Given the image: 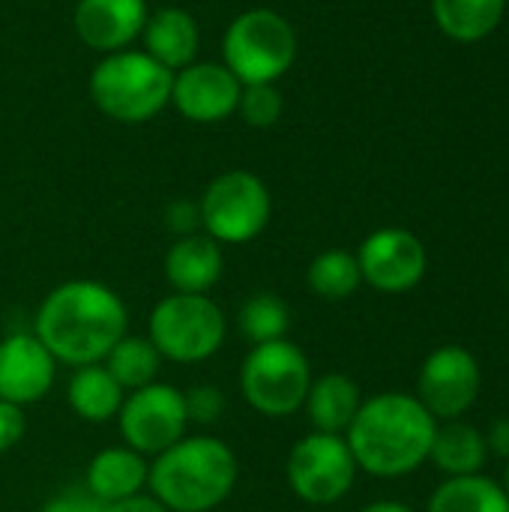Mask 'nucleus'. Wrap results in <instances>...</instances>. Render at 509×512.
<instances>
[{
	"instance_id": "nucleus-1",
	"label": "nucleus",
	"mask_w": 509,
	"mask_h": 512,
	"mask_svg": "<svg viewBox=\"0 0 509 512\" xmlns=\"http://www.w3.org/2000/svg\"><path fill=\"white\" fill-rule=\"evenodd\" d=\"M129 333V309L123 297L96 282L72 279L48 291L33 315V336L57 360V366L81 369L102 363L108 351Z\"/></svg>"
},
{
	"instance_id": "nucleus-2",
	"label": "nucleus",
	"mask_w": 509,
	"mask_h": 512,
	"mask_svg": "<svg viewBox=\"0 0 509 512\" xmlns=\"http://www.w3.org/2000/svg\"><path fill=\"white\" fill-rule=\"evenodd\" d=\"M438 420L411 393H378L363 399L345 441L363 474L399 480L429 462Z\"/></svg>"
},
{
	"instance_id": "nucleus-3",
	"label": "nucleus",
	"mask_w": 509,
	"mask_h": 512,
	"mask_svg": "<svg viewBox=\"0 0 509 512\" xmlns=\"http://www.w3.org/2000/svg\"><path fill=\"white\" fill-rule=\"evenodd\" d=\"M237 453L213 435H186L150 459L147 489L168 512L219 510L237 489Z\"/></svg>"
},
{
	"instance_id": "nucleus-4",
	"label": "nucleus",
	"mask_w": 509,
	"mask_h": 512,
	"mask_svg": "<svg viewBox=\"0 0 509 512\" xmlns=\"http://www.w3.org/2000/svg\"><path fill=\"white\" fill-rule=\"evenodd\" d=\"M174 72L147 51H114L90 72L93 105L117 123H147L171 102Z\"/></svg>"
},
{
	"instance_id": "nucleus-5",
	"label": "nucleus",
	"mask_w": 509,
	"mask_h": 512,
	"mask_svg": "<svg viewBox=\"0 0 509 512\" xmlns=\"http://www.w3.org/2000/svg\"><path fill=\"white\" fill-rule=\"evenodd\" d=\"M228 336V318L210 294H168L147 321V339L162 360L195 366L219 354Z\"/></svg>"
},
{
	"instance_id": "nucleus-6",
	"label": "nucleus",
	"mask_w": 509,
	"mask_h": 512,
	"mask_svg": "<svg viewBox=\"0 0 509 512\" xmlns=\"http://www.w3.org/2000/svg\"><path fill=\"white\" fill-rule=\"evenodd\" d=\"M312 378L315 375L306 351L291 339H279L249 348L240 363L237 384L252 411L270 420H285L303 411Z\"/></svg>"
},
{
	"instance_id": "nucleus-7",
	"label": "nucleus",
	"mask_w": 509,
	"mask_h": 512,
	"mask_svg": "<svg viewBox=\"0 0 509 512\" xmlns=\"http://www.w3.org/2000/svg\"><path fill=\"white\" fill-rule=\"evenodd\" d=\"M225 66L246 84H276L297 57V33L288 18L273 9L240 12L222 42Z\"/></svg>"
},
{
	"instance_id": "nucleus-8",
	"label": "nucleus",
	"mask_w": 509,
	"mask_h": 512,
	"mask_svg": "<svg viewBox=\"0 0 509 512\" xmlns=\"http://www.w3.org/2000/svg\"><path fill=\"white\" fill-rule=\"evenodd\" d=\"M201 228L219 246L252 243L264 234L273 213L267 183L252 171H225L204 189L198 201Z\"/></svg>"
},
{
	"instance_id": "nucleus-9",
	"label": "nucleus",
	"mask_w": 509,
	"mask_h": 512,
	"mask_svg": "<svg viewBox=\"0 0 509 512\" xmlns=\"http://www.w3.org/2000/svg\"><path fill=\"white\" fill-rule=\"evenodd\" d=\"M360 468L345 435L309 432L303 435L285 462V477L291 492L312 507H330L342 501L357 480Z\"/></svg>"
},
{
	"instance_id": "nucleus-10",
	"label": "nucleus",
	"mask_w": 509,
	"mask_h": 512,
	"mask_svg": "<svg viewBox=\"0 0 509 512\" xmlns=\"http://www.w3.org/2000/svg\"><path fill=\"white\" fill-rule=\"evenodd\" d=\"M117 432L123 444L144 459H156L189 435V417L183 390L153 381L141 390L126 393L117 414Z\"/></svg>"
},
{
	"instance_id": "nucleus-11",
	"label": "nucleus",
	"mask_w": 509,
	"mask_h": 512,
	"mask_svg": "<svg viewBox=\"0 0 509 512\" xmlns=\"http://www.w3.org/2000/svg\"><path fill=\"white\" fill-rule=\"evenodd\" d=\"M480 363L462 345H444L432 351L417 378V399L435 420H459L480 396Z\"/></svg>"
},
{
	"instance_id": "nucleus-12",
	"label": "nucleus",
	"mask_w": 509,
	"mask_h": 512,
	"mask_svg": "<svg viewBox=\"0 0 509 512\" xmlns=\"http://www.w3.org/2000/svg\"><path fill=\"white\" fill-rule=\"evenodd\" d=\"M357 264L369 288L381 294H405L423 282L429 255L417 234L405 228H378L360 243Z\"/></svg>"
},
{
	"instance_id": "nucleus-13",
	"label": "nucleus",
	"mask_w": 509,
	"mask_h": 512,
	"mask_svg": "<svg viewBox=\"0 0 509 512\" xmlns=\"http://www.w3.org/2000/svg\"><path fill=\"white\" fill-rule=\"evenodd\" d=\"M57 381V360L30 333L0 339V399L18 408L42 402Z\"/></svg>"
},
{
	"instance_id": "nucleus-14",
	"label": "nucleus",
	"mask_w": 509,
	"mask_h": 512,
	"mask_svg": "<svg viewBox=\"0 0 509 512\" xmlns=\"http://www.w3.org/2000/svg\"><path fill=\"white\" fill-rule=\"evenodd\" d=\"M240 90L225 63H189L171 81V102L192 123H219L237 111Z\"/></svg>"
},
{
	"instance_id": "nucleus-15",
	"label": "nucleus",
	"mask_w": 509,
	"mask_h": 512,
	"mask_svg": "<svg viewBox=\"0 0 509 512\" xmlns=\"http://www.w3.org/2000/svg\"><path fill=\"white\" fill-rule=\"evenodd\" d=\"M72 21L87 48L114 54L141 36L147 24V0H78Z\"/></svg>"
},
{
	"instance_id": "nucleus-16",
	"label": "nucleus",
	"mask_w": 509,
	"mask_h": 512,
	"mask_svg": "<svg viewBox=\"0 0 509 512\" xmlns=\"http://www.w3.org/2000/svg\"><path fill=\"white\" fill-rule=\"evenodd\" d=\"M225 270L222 246L207 234L177 237L165 252V282L174 294H210Z\"/></svg>"
},
{
	"instance_id": "nucleus-17",
	"label": "nucleus",
	"mask_w": 509,
	"mask_h": 512,
	"mask_svg": "<svg viewBox=\"0 0 509 512\" xmlns=\"http://www.w3.org/2000/svg\"><path fill=\"white\" fill-rule=\"evenodd\" d=\"M150 459L129 450L126 444L99 450L84 471V489L102 504H117L147 492Z\"/></svg>"
},
{
	"instance_id": "nucleus-18",
	"label": "nucleus",
	"mask_w": 509,
	"mask_h": 512,
	"mask_svg": "<svg viewBox=\"0 0 509 512\" xmlns=\"http://www.w3.org/2000/svg\"><path fill=\"white\" fill-rule=\"evenodd\" d=\"M360 405H363V393H360L357 381L342 372H327L321 378H312L303 411H306L312 432L345 435L348 426L354 423Z\"/></svg>"
},
{
	"instance_id": "nucleus-19",
	"label": "nucleus",
	"mask_w": 509,
	"mask_h": 512,
	"mask_svg": "<svg viewBox=\"0 0 509 512\" xmlns=\"http://www.w3.org/2000/svg\"><path fill=\"white\" fill-rule=\"evenodd\" d=\"M141 36H144V51L165 69L174 72V69L195 63L201 33H198V21L186 9L165 6V9L147 15Z\"/></svg>"
},
{
	"instance_id": "nucleus-20",
	"label": "nucleus",
	"mask_w": 509,
	"mask_h": 512,
	"mask_svg": "<svg viewBox=\"0 0 509 512\" xmlns=\"http://www.w3.org/2000/svg\"><path fill=\"white\" fill-rule=\"evenodd\" d=\"M126 390L111 378V372L102 363L72 369V378L66 384V405L72 414L84 423L102 426L117 420L123 408Z\"/></svg>"
},
{
	"instance_id": "nucleus-21",
	"label": "nucleus",
	"mask_w": 509,
	"mask_h": 512,
	"mask_svg": "<svg viewBox=\"0 0 509 512\" xmlns=\"http://www.w3.org/2000/svg\"><path fill=\"white\" fill-rule=\"evenodd\" d=\"M489 459L486 435L468 423L447 420L444 426L435 429V441L429 450V462H435L438 471L447 477H468L480 474Z\"/></svg>"
},
{
	"instance_id": "nucleus-22",
	"label": "nucleus",
	"mask_w": 509,
	"mask_h": 512,
	"mask_svg": "<svg viewBox=\"0 0 509 512\" xmlns=\"http://www.w3.org/2000/svg\"><path fill=\"white\" fill-rule=\"evenodd\" d=\"M507 0H432V15L441 33L456 42L486 39L504 18Z\"/></svg>"
},
{
	"instance_id": "nucleus-23",
	"label": "nucleus",
	"mask_w": 509,
	"mask_h": 512,
	"mask_svg": "<svg viewBox=\"0 0 509 512\" xmlns=\"http://www.w3.org/2000/svg\"><path fill=\"white\" fill-rule=\"evenodd\" d=\"M429 512H509V501L501 483L468 474L441 483L429 498Z\"/></svg>"
},
{
	"instance_id": "nucleus-24",
	"label": "nucleus",
	"mask_w": 509,
	"mask_h": 512,
	"mask_svg": "<svg viewBox=\"0 0 509 512\" xmlns=\"http://www.w3.org/2000/svg\"><path fill=\"white\" fill-rule=\"evenodd\" d=\"M162 354L156 351V345L147 339V336H132L126 333L111 351L108 357L102 360V366L111 372V378L126 390H141L153 381H159V372H162Z\"/></svg>"
},
{
	"instance_id": "nucleus-25",
	"label": "nucleus",
	"mask_w": 509,
	"mask_h": 512,
	"mask_svg": "<svg viewBox=\"0 0 509 512\" xmlns=\"http://www.w3.org/2000/svg\"><path fill=\"white\" fill-rule=\"evenodd\" d=\"M306 285L315 297H321L327 303L348 300L363 285L357 255H351L345 249H327V252L315 255L306 270Z\"/></svg>"
},
{
	"instance_id": "nucleus-26",
	"label": "nucleus",
	"mask_w": 509,
	"mask_h": 512,
	"mask_svg": "<svg viewBox=\"0 0 509 512\" xmlns=\"http://www.w3.org/2000/svg\"><path fill=\"white\" fill-rule=\"evenodd\" d=\"M288 327H291V309L273 291H258L237 309V330L249 345L288 339Z\"/></svg>"
},
{
	"instance_id": "nucleus-27",
	"label": "nucleus",
	"mask_w": 509,
	"mask_h": 512,
	"mask_svg": "<svg viewBox=\"0 0 509 512\" xmlns=\"http://www.w3.org/2000/svg\"><path fill=\"white\" fill-rule=\"evenodd\" d=\"M282 93L276 90V84H246L240 90V102H237V114L255 126V129H270L279 123L282 117Z\"/></svg>"
},
{
	"instance_id": "nucleus-28",
	"label": "nucleus",
	"mask_w": 509,
	"mask_h": 512,
	"mask_svg": "<svg viewBox=\"0 0 509 512\" xmlns=\"http://www.w3.org/2000/svg\"><path fill=\"white\" fill-rule=\"evenodd\" d=\"M183 402H186V417H189V426H213L222 420L225 408H228V399L219 387L213 384H195L189 390H183Z\"/></svg>"
},
{
	"instance_id": "nucleus-29",
	"label": "nucleus",
	"mask_w": 509,
	"mask_h": 512,
	"mask_svg": "<svg viewBox=\"0 0 509 512\" xmlns=\"http://www.w3.org/2000/svg\"><path fill=\"white\" fill-rule=\"evenodd\" d=\"M39 512H105V504L93 498L81 483V486H63L60 492H54Z\"/></svg>"
},
{
	"instance_id": "nucleus-30",
	"label": "nucleus",
	"mask_w": 509,
	"mask_h": 512,
	"mask_svg": "<svg viewBox=\"0 0 509 512\" xmlns=\"http://www.w3.org/2000/svg\"><path fill=\"white\" fill-rule=\"evenodd\" d=\"M24 435H27V414H24V408L0 399V456L12 453L24 441Z\"/></svg>"
},
{
	"instance_id": "nucleus-31",
	"label": "nucleus",
	"mask_w": 509,
	"mask_h": 512,
	"mask_svg": "<svg viewBox=\"0 0 509 512\" xmlns=\"http://www.w3.org/2000/svg\"><path fill=\"white\" fill-rule=\"evenodd\" d=\"M165 225H168V231H174L177 237L198 234V225H201L198 204H192V201H171L168 210H165Z\"/></svg>"
},
{
	"instance_id": "nucleus-32",
	"label": "nucleus",
	"mask_w": 509,
	"mask_h": 512,
	"mask_svg": "<svg viewBox=\"0 0 509 512\" xmlns=\"http://www.w3.org/2000/svg\"><path fill=\"white\" fill-rule=\"evenodd\" d=\"M105 512H168L150 492H141L135 498L117 501V504H105Z\"/></svg>"
},
{
	"instance_id": "nucleus-33",
	"label": "nucleus",
	"mask_w": 509,
	"mask_h": 512,
	"mask_svg": "<svg viewBox=\"0 0 509 512\" xmlns=\"http://www.w3.org/2000/svg\"><path fill=\"white\" fill-rule=\"evenodd\" d=\"M486 447H489V453L509 462V417H501L492 423V429L486 432Z\"/></svg>"
},
{
	"instance_id": "nucleus-34",
	"label": "nucleus",
	"mask_w": 509,
	"mask_h": 512,
	"mask_svg": "<svg viewBox=\"0 0 509 512\" xmlns=\"http://www.w3.org/2000/svg\"><path fill=\"white\" fill-rule=\"evenodd\" d=\"M363 512H414L408 504L402 501H375L369 507H363Z\"/></svg>"
},
{
	"instance_id": "nucleus-35",
	"label": "nucleus",
	"mask_w": 509,
	"mask_h": 512,
	"mask_svg": "<svg viewBox=\"0 0 509 512\" xmlns=\"http://www.w3.org/2000/svg\"><path fill=\"white\" fill-rule=\"evenodd\" d=\"M501 489H504V495H507V501H509V462H507V471H504V483H501Z\"/></svg>"
}]
</instances>
